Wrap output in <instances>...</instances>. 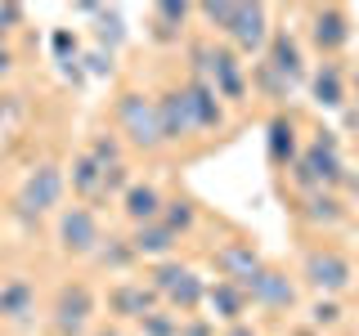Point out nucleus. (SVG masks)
Listing matches in <instances>:
<instances>
[{
	"instance_id": "f257e3e1",
	"label": "nucleus",
	"mask_w": 359,
	"mask_h": 336,
	"mask_svg": "<svg viewBox=\"0 0 359 336\" xmlns=\"http://www.w3.org/2000/svg\"><path fill=\"white\" fill-rule=\"evenodd\" d=\"M117 126L135 148H157L162 144V126H157V104L149 94H121L117 99Z\"/></svg>"
},
{
	"instance_id": "f03ea898",
	"label": "nucleus",
	"mask_w": 359,
	"mask_h": 336,
	"mask_svg": "<svg viewBox=\"0 0 359 336\" xmlns=\"http://www.w3.org/2000/svg\"><path fill=\"white\" fill-rule=\"evenodd\" d=\"M341 157H337V139L328 130L319 134V139L306 148V157H301V166H297V179L306 188H323V184H341Z\"/></svg>"
},
{
	"instance_id": "7ed1b4c3",
	"label": "nucleus",
	"mask_w": 359,
	"mask_h": 336,
	"mask_svg": "<svg viewBox=\"0 0 359 336\" xmlns=\"http://www.w3.org/2000/svg\"><path fill=\"white\" fill-rule=\"evenodd\" d=\"M59 197H63V171L59 166H36L18 193V211L22 216H45V211L59 206Z\"/></svg>"
},
{
	"instance_id": "20e7f679",
	"label": "nucleus",
	"mask_w": 359,
	"mask_h": 336,
	"mask_svg": "<svg viewBox=\"0 0 359 336\" xmlns=\"http://www.w3.org/2000/svg\"><path fill=\"white\" fill-rule=\"evenodd\" d=\"M198 67L207 72V85L216 90L220 99H238L243 94V67H238V59H233L229 50H207V45H198Z\"/></svg>"
},
{
	"instance_id": "39448f33",
	"label": "nucleus",
	"mask_w": 359,
	"mask_h": 336,
	"mask_svg": "<svg viewBox=\"0 0 359 336\" xmlns=\"http://www.w3.org/2000/svg\"><path fill=\"white\" fill-rule=\"evenodd\" d=\"M306 278H310L319 291L337 296V291L351 287L355 269H351V260H346V255H337V251H310V255H306Z\"/></svg>"
},
{
	"instance_id": "423d86ee",
	"label": "nucleus",
	"mask_w": 359,
	"mask_h": 336,
	"mask_svg": "<svg viewBox=\"0 0 359 336\" xmlns=\"http://www.w3.org/2000/svg\"><path fill=\"white\" fill-rule=\"evenodd\" d=\"M157 104V126H162V139H184V134L198 130L194 108H189V90H166Z\"/></svg>"
},
{
	"instance_id": "0eeeda50",
	"label": "nucleus",
	"mask_w": 359,
	"mask_h": 336,
	"mask_svg": "<svg viewBox=\"0 0 359 336\" xmlns=\"http://www.w3.org/2000/svg\"><path fill=\"white\" fill-rule=\"evenodd\" d=\"M59 242L67 246V251H76V255L95 251L99 246V220L90 216L86 206H67L59 216Z\"/></svg>"
},
{
	"instance_id": "6e6552de",
	"label": "nucleus",
	"mask_w": 359,
	"mask_h": 336,
	"mask_svg": "<svg viewBox=\"0 0 359 336\" xmlns=\"http://www.w3.org/2000/svg\"><path fill=\"white\" fill-rule=\"evenodd\" d=\"M216 269L224 274V283L247 287L265 265H261V255L252 251V242H229V246H220V251H216Z\"/></svg>"
},
{
	"instance_id": "1a4fd4ad",
	"label": "nucleus",
	"mask_w": 359,
	"mask_h": 336,
	"mask_svg": "<svg viewBox=\"0 0 359 336\" xmlns=\"http://www.w3.org/2000/svg\"><path fill=\"white\" fill-rule=\"evenodd\" d=\"M243 291H252V300L256 305H265V309H287V305H297V287L287 283L278 269H261V274L252 278Z\"/></svg>"
},
{
	"instance_id": "9d476101",
	"label": "nucleus",
	"mask_w": 359,
	"mask_h": 336,
	"mask_svg": "<svg viewBox=\"0 0 359 336\" xmlns=\"http://www.w3.org/2000/svg\"><path fill=\"white\" fill-rule=\"evenodd\" d=\"M229 36L238 41V50H261L269 41V14L261 5H238L233 22H229Z\"/></svg>"
},
{
	"instance_id": "9b49d317",
	"label": "nucleus",
	"mask_w": 359,
	"mask_h": 336,
	"mask_svg": "<svg viewBox=\"0 0 359 336\" xmlns=\"http://www.w3.org/2000/svg\"><path fill=\"white\" fill-rule=\"evenodd\" d=\"M346 41H351V18L332 5L314 9V45H319V50H341Z\"/></svg>"
},
{
	"instance_id": "f8f14e48",
	"label": "nucleus",
	"mask_w": 359,
	"mask_h": 336,
	"mask_svg": "<svg viewBox=\"0 0 359 336\" xmlns=\"http://www.w3.org/2000/svg\"><path fill=\"white\" fill-rule=\"evenodd\" d=\"M189 108H194L198 130H220L224 108H220V94H216L207 81H194V85H189Z\"/></svg>"
},
{
	"instance_id": "ddd939ff",
	"label": "nucleus",
	"mask_w": 359,
	"mask_h": 336,
	"mask_svg": "<svg viewBox=\"0 0 359 336\" xmlns=\"http://www.w3.org/2000/svg\"><path fill=\"white\" fill-rule=\"evenodd\" d=\"M153 300H157V291H153V287H135V283H126V287L112 291L108 305H112V314H121V318H149Z\"/></svg>"
},
{
	"instance_id": "4468645a",
	"label": "nucleus",
	"mask_w": 359,
	"mask_h": 336,
	"mask_svg": "<svg viewBox=\"0 0 359 336\" xmlns=\"http://www.w3.org/2000/svg\"><path fill=\"white\" fill-rule=\"evenodd\" d=\"M130 251L135 255H171L175 251V233L166 229L162 220L140 224V229H135V238H130Z\"/></svg>"
},
{
	"instance_id": "2eb2a0df",
	"label": "nucleus",
	"mask_w": 359,
	"mask_h": 336,
	"mask_svg": "<svg viewBox=\"0 0 359 336\" xmlns=\"http://www.w3.org/2000/svg\"><path fill=\"white\" fill-rule=\"evenodd\" d=\"M126 216H130L135 224L162 220V197H157L153 184H130V188H126Z\"/></svg>"
},
{
	"instance_id": "dca6fc26",
	"label": "nucleus",
	"mask_w": 359,
	"mask_h": 336,
	"mask_svg": "<svg viewBox=\"0 0 359 336\" xmlns=\"http://www.w3.org/2000/svg\"><path fill=\"white\" fill-rule=\"evenodd\" d=\"M86 318H90V291L86 287H63V296H59V328L76 332Z\"/></svg>"
},
{
	"instance_id": "f3484780",
	"label": "nucleus",
	"mask_w": 359,
	"mask_h": 336,
	"mask_svg": "<svg viewBox=\"0 0 359 336\" xmlns=\"http://www.w3.org/2000/svg\"><path fill=\"white\" fill-rule=\"evenodd\" d=\"M265 67L274 76L297 81V76H301V50H297V41H292V36H274V50H269V63Z\"/></svg>"
},
{
	"instance_id": "a211bd4d",
	"label": "nucleus",
	"mask_w": 359,
	"mask_h": 336,
	"mask_svg": "<svg viewBox=\"0 0 359 336\" xmlns=\"http://www.w3.org/2000/svg\"><path fill=\"white\" fill-rule=\"evenodd\" d=\"M292 157H297V126L287 117H274L269 121V162L287 166Z\"/></svg>"
},
{
	"instance_id": "6ab92c4d",
	"label": "nucleus",
	"mask_w": 359,
	"mask_h": 336,
	"mask_svg": "<svg viewBox=\"0 0 359 336\" xmlns=\"http://www.w3.org/2000/svg\"><path fill=\"white\" fill-rule=\"evenodd\" d=\"M162 296H171V300H175L180 309H198L202 300H207V287H202V278L194 274V269H184V274H180L175 283H171V287L162 291Z\"/></svg>"
},
{
	"instance_id": "aec40b11",
	"label": "nucleus",
	"mask_w": 359,
	"mask_h": 336,
	"mask_svg": "<svg viewBox=\"0 0 359 336\" xmlns=\"http://www.w3.org/2000/svg\"><path fill=\"white\" fill-rule=\"evenodd\" d=\"M243 287L238 283H216L207 291V305L220 314V318H229V323H238V314H243Z\"/></svg>"
},
{
	"instance_id": "412c9836",
	"label": "nucleus",
	"mask_w": 359,
	"mask_h": 336,
	"mask_svg": "<svg viewBox=\"0 0 359 336\" xmlns=\"http://www.w3.org/2000/svg\"><path fill=\"white\" fill-rule=\"evenodd\" d=\"M314 99L328 108H341L346 104V90H341V72H337V63H323L319 72H314Z\"/></svg>"
},
{
	"instance_id": "4be33fe9",
	"label": "nucleus",
	"mask_w": 359,
	"mask_h": 336,
	"mask_svg": "<svg viewBox=\"0 0 359 336\" xmlns=\"http://www.w3.org/2000/svg\"><path fill=\"white\" fill-rule=\"evenodd\" d=\"M32 287L22 283V278H14V283L9 287H0V314H5V318H27L32 314Z\"/></svg>"
},
{
	"instance_id": "5701e85b",
	"label": "nucleus",
	"mask_w": 359,
	"mask_h": 336,
	"mask_svg": "<svg viewBox=\"0 0 359 336\" xmlns=\"http://www.w3.org/2000/svg\"><path fill=\"white\" fill-rule=\"evenodd\" d=\"M72 188H76L81 197H90L95 188H104V166H99L90 153H81V157L72 162Z\"/></svg>"
},
{
	"instance_id": "b1692460",
	"label": "nucleus",
	"mask_w": 359,
	"mask_h": 336,
	"mask_svg": "<svg viewBox=\"0 0 359 336\" xmlns=\"http://www.w3.org/2000/svg\"><path fill=\"white\" fill-rule=\"evenodd\" d=\"M162 224L180 238V233L194 224V206H189V202H171V206H166V216H162Z\"/></svg>"
},
{
	"instance_id": "393cba45",
	"label": "nucleus",
	"mask_w": 359,
	"mask_h": 336,
	"mask_svg": "<svg viewBox=\"0 0 359 336\" xmlns=\"http://www.w3.org/2000/svg\"><path fill=\"white\" fill-rule=\"evenodd\" d=\"M90 157H95V162L104 166V171H112V166H117V139H112V134H104V139H95V148H90Z\"/></svg>"
},
{
	"instance_id": "a878e982",
	"label": "nucleus",
	"mask_w": 359,
	"mask_h": 336,
	"mask_svg": "<svg viewBox=\"0 0 359 336\" xmlns=\"http://www.w3.org/2000/svg\"><path fill=\"white\" fill-rule=\"evenodd\" d=\"M233 9H238V5H207L202 14H207V22H211V27L229 31V22H233Z\"/></svg>"
},
{
	"instance_id": "bb28decb",
	"label": "nucleus",
	"mask_w": 359,
	"mask_h": 336,
	"mask_svg": "<svg viewBox=\"0 0 359 336\" xmlns=\"http://www.w3.org/2000/svg\"><path fill=\"white\" fill-rule=\"evenodd\" d=\"M144 332L149 336H180V328L171 318H157V314H149V318H144Z\"/></svg>"
},
{
	"instance_id": "cd10ccee",
	"label": "nucleus",
	"mask_w": 359,
	"mask_h": 336,
	"mask_svg": "<svg viewBox=\"0 0 359 336\" xmlns=\"http://www.w3.org/2000/svg\"><path fill=\"white\" fill-rule=\"evenodd\" d=\"M310 206H314V211H310L314 220H337V216H341V211H337V202H332V197H323V193H314Z\"/></svg>"
},
{
	"instance_id": "c85d7f7f",
	"label": "nucleus",
	"mask_w": 359,
	"mask_h": 336,
	"mask_svg": "<svg viewBox=\"0 0 359 336\" xmlns=\"http://www.w3.org/2000/svg\"><path fill=\"white\" fill-rule=\"evenodd\" d=\"M184 14H189V9L184 5H171V0H166V5H157V18H162V22H184Z\"/></svg>"
},
{
	"instance_id": "c756f323",
	"label": "nucleus",
	"mask_w": 359,
	"mask_h": 336,
	"mask_svg": "<svg viewBox=\"0 0 359 336\" xmlns=\"http://www.w3.org/2000/svg\"><path fill=\"white\" fill-rule=\"evenodd\" d=\"M86 63H90V72H99V76H104L108 67H112V54H104V50H95V54H90Z\"/></svg>"
},
{
	"instance_id": "7c9ffc66",
	"label": "nucleus",
	"mask_w": 359,
	"mask_h": 336,
	"mask_svg": "<svg viewBox=\"0 0 359 336\" xmlns=\"http://www.w3.org/2000/svg\"><path fill=\"white\" fill-rule=\"evenodd\" d=\"M314 323H337V305H319L314 309Z\"/></svg>"
},
{
	"instance_id": "2f4dec72",
	"label": "nucleus",
	"mask_w": 359,
	"mask_h": 336,
	"mask_svg": "<svg viewBox=\"0 0 359 336\" xmlns=\"http://www.w3.org/2000/svg\"><path fill=\"white\" fill-rule=\"evenodd\" d=\"M224 336H256V332H252V328H247V323H233V328H229V332H224Z\"/></svg>"
},
{
	"instance_id": "473e14b6",
	"label": "nucleus",
	"mask_w": 359,
	"mask_h": 336,
	"mask_svg": "<svg viewBox=\"0 0 359 336\" xmlns=\"http://www.w3.org/2000/svg\"><path fill=\"white\" fill-rule=\"evenodd\" d=\"M5 72H9V54L0 50V76H5Z\"/></svg>"
},
{
	"instance_id": "72a5a7b5",
	"label": "nucleus",
	"mask_w": 359,
	"mask_h": 336,
	"mask_svg": "<svg viewBox=\"0 0 359 336\" xmlns=\"http://www.w3.org/2000/svg\"><path fill=\"white\" fill-rule=\"evenodd\" d=\"M0 31H5V22H0Z\"/></svg>"
},
{
	"instance_id": "f704fd0d",
	"label": "nucleus",
	"mask_w": 359,
	"mask_h": 336,
	"mask_svg": "<svg viewBox=\"0 0 359 336\" xmlns=\"http://www.w3.org/2000/svg\"><path fill=\"white\" fill-rule=\"evenodd\" d=\"M0 112H5V104H0Z\"/></svg>"
}]
</instances>
